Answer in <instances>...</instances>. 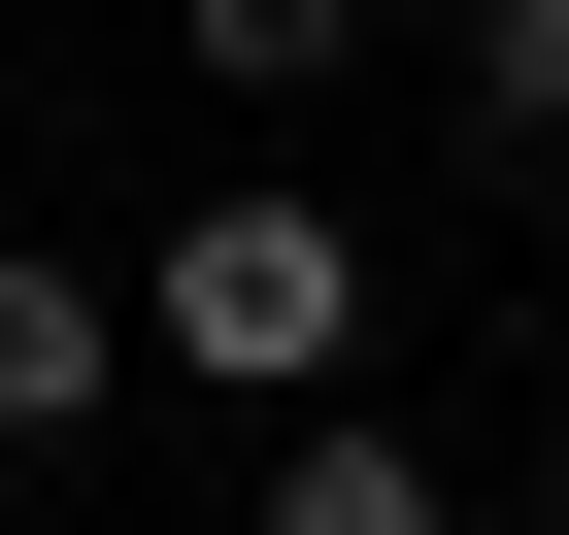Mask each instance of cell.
I'll return each mask as SVG.
<instances>
[{"mask_svg": "<svg viewBox=\"0 0 569 535\" xmlns=\"http://www.w3.org/2000/svg\"><path fill=\"white\" fill-rule=\"evenodd\" d=\"M134 369H201V402H369V234L302 201V168H234V201H168V268H134Z\"/></svg>", "mask_w": 569, "mask_h": 535, "instance_id": "1", "label": "cell"}, {"mask_svg": "<svg viewBox=\"0 0 569 535\" xmlns=\"http://www.w3.org/2000/svg\"><path fill=\"white\" fill-rule=\"evenodd\" d=\"M101 369H134V302L68 234H0V435H101Z\"/></svg>", "mask_w": 569, "mask_h": 535, "instance_id": "2", "label": "cell"}, {"mask_svg": "<svg viewBox=\"0 0 569 535\" xmlns=\"http://www.w3.org/2000/svg\"><path fill=\"white\" fill-rule=\"evenodd\" d=\"M469 134H502V168H569V0H469Z\"/></svg>", "mask_w": 569, "mask_h": 535, "instance_id": "5", "label": "cell"}, {"mask_svg": "<svg viewBox=\"0 0 569 535\" xmlns=\"http://www.w3.org/2000/svg\"><path fill=\"white\" fill-rule=\"evenodd\" d=\"M268 535H469V468L369 435V402H302V435H268Z\"/></svg>", "mask_w": 569, "mask_h": 535, "instance_id": "3", "label": "cell"}, {"mask_svg": "<svg viewBox=\"0 0 569 535\" xmlns=\"http://www.w3.org/2000/svg\"><path fill=\"white\" fill-rule=\"evenodd\" d=\"M168 68L201 101H302V68H369V0H168Z\"/></svg>", "mask_w": 569, "mask_h": 535, "instance_id": "4", "label": "cell"}, {"mask_svg": "<svg viewBox=\"0 0 569 535\" xmlns=\"http://www.w3.org/2000/svg\"><path fill=\"white\" fill-rule=\"evenodd\" d=\"M536 535H569V502H536Z\"/></svg>", "mask_w": 569, "mask_h": 535, "instance_id": "6", "label": "cell"}]
</instances>
